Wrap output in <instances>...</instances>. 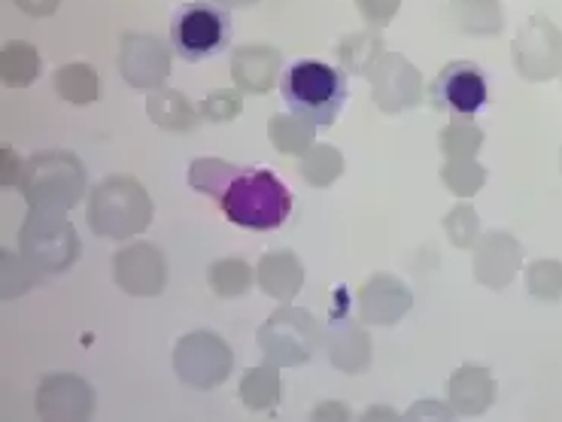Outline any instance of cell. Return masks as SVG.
<instances>
[{
    "label": "cell",
    "mask_w": 562,
    "mask_h": 422,
    "mask_svg": "<svg viewBox=\"0 0 562 422\" xmlns=\"http://www.w3.org/2000/svg\"><path fill=\"white\" fill-rule=\"evenodd\" d=\"M280 94L286 101L289 113L304 116L319 128H331L338 122L340 110L347 106L350 80H347L344 67L304 58V61H295L283 70Z\"/></svg>",
    "instance_id": "1"
},
{
    "label": "cell",
    "mask_w": 562,
    "mask_h": 422,
    "mask_svg": "<svg viewBox=\"0 0 562 422\" xmlns=\"http://www.w3.org/2000/svg\"><path fill=\"white\" fill-rule=\"evenodd\" d=\"M43 277H46V274L27 262L22 252H0V289H3L0 295H3V301H13L19 295L31 292L34 286L43 283Z\"/></svg>",
    "instance_id": "30"
},
{
    "label": "cell",
    "mask_w": 562,
    "mask_h": 422,
    "mask_svg": "<svg viewBox=\"0 0 562 422\" xmlns=\"http://www.w3.org/2000/svg\"><path fill=\"white\" fill-rule=\"evenodd\" d=\"M471 267H474V280L490 292L508 289L517 271L524 267V243L508 231L481 235V240L474 243Z\"/></svg>",
    "instance_id": "16"
},
{
    "label": "cell",
    "mask_w": 562,
    "mask_h": 422,
    "mask_svg": "<svg viewBox=\"0 0 562 422\" xmlns=\"http://www.w3.org/2000/svg\"><path fill=\"white\" fill-rule=\"evenodd\" d=\"M113 280L132 298H156L168 286V262L165 252L149 240L128 243L113 255Z\"/></svg>",
    "instance_id": "13"
},
{
    "label": "cell",
    "mask_w": 562,
    "mask_h": 422,
    "mask_svg": "<svg viewBox=\"0 0 562 422\" xmlns=\"http://www.w3.org/2000/svg\"><path fill=\"white\" fill-rule=\"evenodd\" d=\"M58 3H61V0H15V7H19L22 13L34 15V19L53 15L55 10H58Z\"/></svg>",
    "instance_id": "41"
},
{
    "label": "cell",
    "mask_w": 562,
    "mask_h": 422,
    "mask_svg": "<svg viewBox=\"0 0 562 422\" xmlns=\"http://www.w3.org/2000/svg\"><path fill=\"white\" fill-rule=\"evenodd\" d=\"M225 219L247 231H274L292 213V192L268 168H252L237 176L220 198Z\"/></svg>",
    "instance_id": "4"
},
{
    "label": "cell",
    "mask_w": 562,
    "mask_h": 422,
    "mask_svg": "<svg viewBox=\"0 0 562 422\" xmlns=\"http://www.w3.org/2000/svg\"><path fill=\"white\" fill-rule=\"evenodd\" d=\"M402 420L407 422H423V420H431V422H450L457 420V410L450 408V401H417V404H411L407 413H402Z\"/></svg>",
    "instance_id": "38"
},
{
    "label": "cell",
    "mask_w": 562,
    "mask_h": 422,
    "mask_svg": "<svg viewBox=\"0 0 562 422\" xmlns=\"http://www.w3.org/2000/svg\"><path fill=\"white\" fill-rule=\"evenodd\" d=\"M402 420V413L390 404H374V408H368L362 413V422H395Z\"/></svg>",
    "instance_id": "42"
},
{
    "label": "cell",
    "mask_w": 562,
    "mask_h": 422,
    "mask_svg": "<svg viewBox=\"0 0 562 422\" xmlns=\"http://www.w3.org/2000/svg\"><path fill=\"white\" fill-rule=\"evenodd\" d=\"M347 171V161L340 156L338 146L331 144H314L304 156H301V176L304 183L314 189H328L335 185Z\"/></svg>",
    "instance_id": "28"
},
{
    "label": "cell",
    "mask_w": 562,
    "mask_h": 422,
    "mask_svg": "<svg viewBox=\"0 0 562 422\" xmlns=\"http://www.w3.org/2000/svg\"><path fill=\"white\" fill-rule=\"evenodd\" d=\"M510 61L529 82H550L562 73V31L548 15H529L510 46Z\"/></svg>",
    "instance_id": "9"
},
{
    "label": "cell",
    "mask_w": 562,
    "mask_h": 422,
    "mask_svg": "<svg viewBox=\"0 0 562 422\" xmlns=\"http://www.w3.org/2000/svg\"><path fill=\"white\" fill-rule=\"evenodd\" d=\"M366 80L371 82L374 104L386 116L414 110L423 101V77H419L417 65H411L402 53L380 55L378 65L371 67Z\"/></svg>",
    "instance_id": "12"
},
{
    "label": "cell",
    "mask_w": 562,
    "mask_h": 422,
    "mask_svg": "<svg viewBox=\"0 0 562 422\" xmlns=\"http://www.w3.org/2000/svg\"><path fill=\"white\" fill-rule=\"evenodd\" d=\"M445 235L457 250H474V243L481 240V219L469 201H459L457 207L447 213Z\"/></svg>",
    "instance_id": "35"
},
{
    "label": "cell",
    "mask_w": 562,
    "mask_h": 422,
    "mask_svg": "<svg viewBox=\"0 0 562 422\" xmlns=\"http://www.w3.org/2000/svg\"><path fill=\"white\" fill-rule=\"evenodd\" d=\"M244 110V92L240 89H216L201 101V119L213 122V125H225L240 116Z\"/></svg>",
    "instance_id": "36"
},
{
    "label": "cell",
    "mask_w": 562,
    "mask_h": 422,
    "mask_svg": "<svg viewBox=\"0 0 562 422\" xmlns=\"http://www.w3.org/2000/svg\"><path fill=\"white\" fill-rule=\"evenodd\" d=\"M153 216H156V204L149 198V192L134 176H122V173L106 176L94 185L89 195V213H86L94 235L110 240L144 235L153 225Z\"/></svg>",
    "instance_id": "3"
},
{
    "label": "cell",
    "mask_w": 562,
    "mask_h": 422,
    "mask_svg": "<svg viewBox=\"0 0 562 422\" xmlns=\"http://www.w3.org/2000/svg\"><path fill=\"white\" fill-rule=\"evenodd\" d=\"M560 171H562V149H560Z\"/></svg>",
    "instance_id": "44"
},
{
    "label": "cell",
    "mask_w": 562,
    "mask_h": 422,
    "mask_svg": "<svg viewBox=\"0 0 562 422\" xmlns=\"http://www.w3.org/2000/svg\"><path fill=\"white\" fill-rule=\"evenodd\" d=\"M19 252L46 277H58L79 262L82 240L61 210H31L19 228Z\"/></svg>",
    "instance_id": "6"
},
{
    "label": "cell",
    "mask_w": 562,
    "mask_h": 422,
    "mask_svg": "<svg viewBox=\"0 0 562 422\" xmlns=\"http://www.w3.org/2000/svg\"><path fill=\"white\" fill-rule=\"evenodd\" d=\"M484 128L471 119H450L445 132L438 134V146H441L445 159H477V152L484 149Z\"/></svg>",
    "instance_id": "32"
},
{
    "label": "cell",
    "mask_w": 562,
    "mask_h": 422,
    "mask_svg": "<svg viewBox=\"0 0 562 422\" xmlns=\"http://www.w3.org/2000/svg\"><path fill=\"white\" fill-rule=\"evenodd\" d=\"M486 176H490V171L477 159H447L441 164V183L462 201L477 195L486 185Z\"/></svg>",
    "instance_id": "33"
},
{
    "label": "cell",
    "mask_w": 562,
    "mask_h": 422,
    "mask_svg": "<svg viewBox=\"0 0 562 422\" xmlns=\"http://www.w3.org/2000/svg\"><path fill=\"white\" fill-rule=\"evenodd\" d=\"M356 304H359V319L366 326L393 329L411 313L414 292L407 289L405 280H398L395 274H374L359 286Z\"/></svg>",
    "instance_id": "15"
},
{
    "label": "cell",
    "mask_w": 562,
    "mask_h": 422,
    "mask_svg": "<svg viewBox=\"0 0 562 422\" xmlns=\"http://www.w3.org/2000/svg\"><path fill=\"white\" fill-rule=\"evenodd\" d=\"M119 73L132 89L156 92L165 89L173 65V49L156 34H125L119 43Z\"/></svg>",
    "instance_id": "11"
},
{
    "label": "cell",
    "mask_w": 562,
    "mask_h": 422,
    "mask_svg": "<svg viewBox=\"0 0 562 422\" xmlns=\"http://www.w3.org/2000/svg\"><path fill=\"white\" fill-rule=\"evenodd\" d=\"M490 101L486 73L474 61H450L429 85V104L453 119H471Z\"/></svg>",
    "instance_id": "10"
},
{
    "label": "cell",
    "mask_w": 562,
    "mask_h": 422,
    "mask_svg": "<svg viewBox=\"0 0 562 422\" xmlns=\"http://www.w3.org/2000/svg\"><path fill=\"white\" fill-rule=\"evenodd\" d=\"M146 116L156 122L161 132L189 134L198 128L201 106H195L183 92L177 89H156L146 98Z\"/></svg>",
    "instance_id": "21"
},
{
    "label": "cell",
    "mask_w": 562,
    "mask_h": 422,
    "mask_svg": "<svg viewBox=\"0 0 562 422\" xmlns=\"http://www.w3.org/2000/svg\"><path fill=\"white\" fill-rule=\"evenodd\" d=\"M311 420L314 422H347L350 420V408L344 401H323L311 410Z\"/></svg>",
    "instance_id": "40"
},
{
    "label": "cell",
    "mask_w": 562,
    "mask_h": 422,
    "mask_svg": "<svg viewBox=\"0 0 562 422\" xmlns=\"http://www.w3.org/2000/svg\"><path fill=\"white\" fill-rule=\"evenodd\" d=\"M323 338H326V331L319 329L314 313L304 307H295V304H283L256 331L262 356L280 368L307 365L316 356Z\"/></svg>",
    "instance_id": "7"
},
{
    "label": "cell",
    "mask_w": 562,
    "mask_h": 422,
    "mask_svg": "<svg viewBox=\"0 0 562 422\" xmlns=\"http://www.w3.org/2000/svg\"><path fill=\"white\" fill-rule=\"evenodd\" d=\"M280 398H283V380H280V365L268 362L249 368L240 377V401L249 410H277L280 408Z\"/></svg>",
    "instance_id": "23"
},
{
    "label": "cell",
    "mask_w": 562,
    "mask_h": 422,
    "mask_svg": "<svg viewBox=\"0 0 562 422\" xmlns=\"http://www.w3.org/2000/svg\"><path fill=\"white\" fill-rule=\"evenodd\" d=\"M240 168L232 164V161L223 159H195L189 161V185L195 189L198 195H210V198H223L225 189L235 183L237 176H240Z\"/></svg>",
    "instance_id": "29"
},
{
    "label": "cell",
    "mask_w": 562,
    "mask_h": 422,
    "mask_svg": "<svg viewBox=\"0 0 562 422\" xmlns=\"http://www.w3.org/2000/svg\"><path fill=\"white\" fill-rule=\"evenodd\" d=\"M235 37L232 10L216 0H189L173 10L170 19V49L189 65H201L223 55Z\"/></svg>",
    "instance_id": "5"
},
{
    "label": "cell",
    "mask_w": 562,
    "mask_h": 422,
    "mask_svg": "<svg viewBox=\"0 0 562 422\" xmlns=\"http://www.w3.org/2000/svg\"><path fill=\"white\" fill-rule=\"evenodd\" d=\"M216 3L225 10H247V7H256L259 0H216Z\"/></svg>",
    "instance_id": "43"
},
{
    "label": "cell",
    "mask_w": 562,
    "mask_h": 422,
    "mask_svg": "<svg viewBox=\"0 0 562 422\" xmlns=\"http://www.w3.org/2000/svg\"><path fill=\"white\" fill-rule=\"evenodd\" d=\"M55 94L67 101V104L89 106L101 98V77L92 65L86 61H70V65H61L55 70L53 77Z\"/></svg>",
    "instance_id": "24"
},
{
    "label": "cell",
    "mask_w": 562,
    "mask_h": 422,
    "mask_svg": "<svg viewBox=\"0 0 562 422\" xmlns=\"http://www.w3.org/2000/svg\"><path fill=\"white\" fill-rule=\"evenodd\" d=\"M0 183L3 185H19V180H22V171H25V161L19 159V152H15L13 146L3 144V149H0Z\"/></svg>",
    "instance_id": "39"
},
{
    "label": "cell",
    "mask_w": 562,
    "mask_h": 422,
    "mask_svg": "<svg viewBox=\"0 0 562 422\" xmlns=\"http://www.w3.org/2000/svg\"><path fill=\"white\" fill-rule=\"evenodd\" d=\"M386 53V43L380 37L378 27L371 31H359V34H347L338 46L340 67L353 77H368L371 67L378 65L380 55Z\"/></svg>",
    "instance_id": "26"
},
{
    "label": "cell",
    "mask_w": 562,
    "mask_h": 422,
    "mask_svg": "<svg viewBox=\"0 0 562 422\" xmlns=\"http://www.w3.org/2000/svg\"><path fill=\"white\" fill-rule=\"evenodd\" d=\"M173 370L192 389H216L232 377L235 353L213 331H189L173 346Z\"/></svg>",
    "instance_id": "8"
},
{
    "label": "cell",
    "mask_w": 562,
    "mask_h": 422,
    "mask_svg": "<svg viewBox=\"0 0 562 422\" xmlns=\"http://www.w3.org/2000/svg\"><path fill=\"white\" fill-rule=\"evenodd\" d=\"M447 19L469 37H498L505 31V13L498 0H450Z\"/></svg>",
    "instance_id": "22"
},
{
    "label": "cell",
    "mask_w": 562,
    "mask_h": 422,
    "mask_svg": "<svg viewBox=\"0 0 562 422\" xmlns=\"http://www.w3.org/2000/svg\"><path fill=\"white\" fill-rule=\"evenodd\" d=\"M40 53L27 41H10L0 53V77L10 89H27L40 77Z\"/></svg>",
    "instance_id": "27"
},
{
    "label": "cell",
    "mask_w": 562,
    "mask_h": 422,
    "mask_svg": "<svg viewBox=\"0 0 562 422\" xmlns=\"http://www.w3.org/2000/svg\"><path fill=\"white\" fill-rule=\"evenodd\" d=\"M89 185V171L77 152L43 149L25 161L19 192L31 210H74Z\"/></svg>",
    "instance_id": "2"
},
{
    "label": "cell",
    "mask_w": 562,
    "mask_h": 422,
    "mask_svg": "<svg viewBox=\"0 0 562 422\" xmlns=\"http://www.w3.org/2000/svg\"><path fill=\"white\" fill-rule=\"evenodd\" d=\"M34 410L46 422H86L94 413V389L77 374L43 377L34 396Z\"/></svg>",
    "instance_id": "14"
},
{
    "label": "cell",
    "mask_w": 562,
    "mask_h": 422,
    "mask_svg": "<svg viewBox=\"0 0 562 422\" xmlns=\"http://www.w3.org/2000/svg\"><path fill=\"white\" fill-rule=\"evenodd\" d=\"M280 73H283V53L277 46L252 43V46H237L232 53V80L235 89L244 94L271 92Z\"/></svg>",
    "instance_id": "18"
},
{
    "label": "cell",
    "mask_w": 562,
    "mask_h": 422,
    "mask_svg": "<svg viewBox=\"0 0 562 422\" xmlns=\"http://www.w3.org/2000/svg\"><path fill=\"white\" fill-rule=\"evenodd\" d=\"M316 128L311 119L304 116H295V113H277L268 122V137H271V146H274L280 156H292V159H301L311 146L316 144Z\"/></svg>",
    "instance_id": "25"
},
{
    "label": "cell",
    "mask_w": 562,
    "mask_h": 422,
    "mask_svg": "<svg viewBox=\"0 0 562 422\" xmlns=\"http://www.w3.org/2000/svg\"><path fill=\"white\" fill-rule=\"evenodd\" d=\"M326 353L331 368L340 374H366L371 368V334L366 331V322L359 317H331L326 329Z\"/></svg>",
    "instance_id": "17"
},
{
    "label": "cell",
    "mask_w": 562,
    "mask_h": 422,
    "mask_svg": "<svg viewBox=\"0 0 562 422\" xmlns=\"http://www.w3.org/2000/svg\"><path fill=\"white\" fill-rule=\"evenodd\" d=\"M252 280H256V271L244 259H216L207 271L210 289L216 292L220 298H240V295H247Z\"/></svg>",
    "instance_id": "31"
},
{
    "label": "cell",
    "mask_w": 562,
    "mask_h": 422,
    "mask_svg": "<svg viewBox=\"0 0 562 422\" xmlns=\"http://www.w3.org/2000/svg\"><path fill=\"white\" fill-rule=\"evenodd\" d=\"M356 10L366 19V25L383 27L393 22L398 10H402V0H356Z\"/></svg>",
    "instance_id": "37"
},
{
    "label": "cell",
    "mask_w": 562,
    "mask_h": 422,
    "mask_svg": "<svg viewBox=\"0 0 562 422\" xmlns=\"http://www.w3.org/2000/svg\"><path fill=\"white\" fill-rule=\"evenodd\" d=\"M256 283L259 289L280 304H289L304 286V262L292 250L265 252L256 264Z\"/></svg>",
    "instance_id": "20"
},
{
    "label": "cell",
    "mask_w": 562,
    "mask_h": 422,
    "mask_svg": "<svg viewBox=\"0 0 562 422\" xmlns=\"http://www.w3.org/2000/svg\"><path fill=\"white\" fill-rule=\"evenodd\" d=\"M526 292L544 304L562 301V262L557 259H538L526 267Z\"/></svg>",
    "instance_id": "34"
},
{
    "label": "cell",
    "mask_w": 562,
    "mask_h": 422,
    "mask_svg": "<svg viewBox=\"0 0 562 422\" xmlns=\"http://www.w3.org/2000/svg\"><path fill=\"white\" fill-rule=\"evenodd\" d=\"M496 377L486 365H462L447 380V398L457 417H484L496 404Z\"/></svg>",
    "instance_id": "19"
}]
</instances>
